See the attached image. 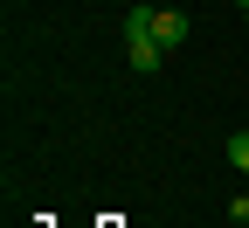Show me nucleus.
Wrapping results in <instances>:
<instances>
[{"mask_svg":"<svg viewBox=\"0 0 249 228\" xmlns=\"http://www.w3.org/2000/svg\"><path fill=\"white\" fill-rule=\"evenodd\" d=\"M235 7H242V14H249V0H235Z\"/></svg>","mask_w":249,"mask_h":228,"instance_id":"4","label":"nucleus"},{"mask_svg":"<svg viewBox=\"0 0 249 228\" xmlns=\"http://www.w3.org/2000/svg\"><path fill=\"white\" fill-rule=\"evenodd\" d=\"M229 166L249 173V124H242V132H229Z\"/></svg>","mask_w":249,"mask_h":228,"instance_id":"3","label":"nucleus"},{"mask_svg":"<svg viewBox=\"0 0 249 228\" xmlns=\"http://www.w3.org/2000/svg\"><path fill=\"white\" fill-rule=\"evenodd\" d=\"M145 21H152V42H160L166 55L187 42V14H180V7H145Z\"/></svg>","mask_w":249,"mask_h":228,"instance_id":"2","label":"nucleus"},{"mask_svg":"<svg viewBox=\"0 0 249 228\" xmlns=\"http://www.w3.org/2000/svg\"><path fill=\"white\" fill-rule=\"evenodd\" d=\"M124 62H132L139 76H152L166 62V49L152 42V21H145V7H124Z\"/></svg>","mask_w":249,"mask_h":228,"instance_id":"1","label":"nucleus"}]
</instances>
